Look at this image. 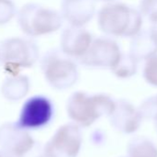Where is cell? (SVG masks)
<instances>
[{"instance_id": "3", "label": "cell", "mask_w": 157, "mask_h": 157, "mask_svg": "<svg viewBox=\"0 0 157 157\" xmlns=\"http://www.w3.org/2000/svg\"><path fill=\"white\" fill-rule=\"evenodd\" d=\"M39 59V48L31 39L7 38L0 41V63L8 75H19L23 69L32 67Z\"/></svg>"}, {"instance_id": "5", "label": "cell", "mask_w": 157, "mask_h": 157, "mask_svg": "<svg viewBox=\"0 0 157 157\" xmlns=\"http://www.w3.org/2000/svg\"><path fill=\"white\" fill-rule=\"evenodd\" d=\"M41 69L47 84L57 90H65L79 78L77 64L62 51H48L41 60Z\"/></svg>"}, {"instance_id": "15", "label": "cell", "mask_w": 157, "mask_h": 157, "mask_svg": "<svg viewBox=\"0 0 157 157\" xmlns=\"http://www.w3.org/2000/svg\"><path fill=\"white\" fill-rule=\"evenodd\" d=\"M127 157H157V146L146 137H135L129 143Z\"/></svg>"}, {"instance_id": "8", "label": "cell", "mask_w": 157, "mask_h": 157, "mask_svg": "<svg viewBox=\"0 0 157 157\" xmlns=\"http://www.w3.org/2000/svg\"><path fill=\"white\" fill-rule=\"evenodd\" d=\"M82 145L81 127L75 123L60 126L43 145L45 157H78Z\"/></svg>"}, {"instance_id": "6", "label": "cell", "mask_w": 157, "mask_h": 157, "mask_svg": "<svg viewBox=\"0 0 157 157\" xmlns=\"http://www.w3.org/2000/svg\"><path fill=\"white\" fill-rule=\"evenodd\" d=\"M0 149L12 157H45L44 146L15 122H5L0 126Z\"/></svg>"}, {"instance_id": "10", "label": "cell", "mask_w": 157, "mask_h": 157, "mask_svg": "<svg viewBox=\"0 0 157 157\" xmlns=\"http://www.w3.org/2000/svg\"><path fill=\"white\" fill-rule=\"evenodd\" d=\"M111 125L124 134L136 132L143 120L139 109H136L130 102L120 99L116 101V108L109 116Z\"/></svg>"}, {"instance_id": "16", "label": "cell", "mask_w": 157, "mask_h": 157, "mask_svg": "<svg viewBox=\"0 0 157 157\" xmlns=\"http://www.w3.org/2000/svg\"><path fill=\"white\" fill-rule=\"evenodd\" d=\"M137 69L138 60L130 52L128 54L122 53L119 61L111 71L118 78H130L137 73Z\"/></svg>"}, {"instance_id": "21", "label": "cell", "mask_w": 157, "mask_h": 157, "mask_svg": "<svg viewBox=\"0 0 157 157\" xmlns=\"http://www.w3.org/2000/svg\"><path fill=\"white\" fill-rule=\"evenodd\" d=\"M0 157H12L8 153H6V151L0 149Z\"/></svg>"}, {"instance_id": "2", "label": "cell", "mask_w": 157, "mask_h": 157, "mask_svg": "<svg viewBox=\"0 0 157 157\" xmlns=\"http://www.w3.org/2000/svg\"><path fill=\"white\" fill-rule=\"evenodd\" d=\"M140 11L123 3H112L104 6L97 17L100 29L114 37H134L143 25Z\"/></svg>"}, {"instance_id": "7", "label": "cell", "mask_w": 157, "mask_h": 157, "mask_svg": "<svg viewBox=\"0 0 157 157\" xmlns=\"http://www.w3.org/2000/svg\"><path fill=\"white\" fill-rule=\"evenodd\" d=\"M55 114L52 100L43 95H35L22 104L16 125L25 131H38L47 127Z\"/></svg>"}, {"instance_id": "20", "label": "cell", "mask_w": 157, "mask_h": 157, "mask_svg": "<svg viewBox=\"0 0 157 157\" xmlns=\"http://www.w3.org/2000/svg\"><path fill=\"white\" fill-rule=\"evenodd\" d=\"M16 14V6L12 0H0V25L8 23Z\"/></svg>"}, {"instance_id": "9", "label": "cell", "mask_w": 157, "mask_h": 157, "mask_svg": "<svg viewBox=\"0 0 157 157\" xmlns=\"http://www.w3.org/2000/svg\"><path fill=\"white\" fill-rule=\"evenodd\" d=\"M122 53L118 43L109 38L94 40L86 53L80 58V63L85 67L112 69L119 61Z\"/></svg>"}, {"instance_id": "19", "label": "cell", "mask_w": 157, "mask_h": 157, "mask_svg": "<svg viewBox=\"0 0 157 157\" xmlns=\"http://www.w3.org/2000/svg\"><path fill=\"white\" fill-rule=\"evenodd\" d=\"M140 12L154 24L157 23V0H141Z\"/></svg>"}, {"instance_id": "13", "label": "cell", "mask_w": 157, "mask_h": 157, "mask_svg": "<svg viewBox=\"0 0 157 157\" xmlns=\"http://www.w3.org/2000/svg\"><path fill=\"white\" fill-rule=\"evenodd\" d=\"M130 53L138 60H147L157 53V37L152 29L140 31L133 37Z\"/></svg>"}, {"instance_id": "4", "label": "cell", "mask_w": 157, "mask_h": 157, "mask_svg": "<svg viewBox=\"0 0 157 157\" xmlns=\"http://www.w3.org/2000/svg\"><path fill=\"white\" fill-rule=\"evenodd\" d=\"M62 16L56 10L35 3L21 6L17 21L21 31L29 37H38L53 33L62 26Z\"/></svg>"}, {"instance_id": "1", "label": "cell", "mask_w": 157, "mask_h": 157, "mask_svg": "<svg viewBox=\"0 0 157 157\" xmlns=\"http://www.w3.org/2000/svg\"><path fill=\"white\" fill-rule=\"evenodd\" d=\"M116 108V101L105 94L90 95L74 92L68 99L66 109L68 118L81 128H88L104 116L109 117Z\"/></svg>"}, {"instance_id": "22", "label": "cell", "mask_w": 157, "mask_h": 157, "mask_svg": "<svg viewBox=\"0 0 157 157\" xmlns=\"http://www.w3.org/2000/svg\"><path fill=\"white\" fill-rule=\"evenodd\" d=\"M151 29L154 31V33L156 35V37H157V23H155V25L153 26V28H152Z\"/></svg>"}, {"instance_id": "18", "label": "cell", "mask_w": 157, "mask_h": 157, "mask_svg": "<svg viewBox=\"0 0 157 157\" xmlns=\"http://www.w3.org/2000/svg\"><path fill=\"white\" fill-rule=\"evenodd\" d=\"M143 77L145 81L151 86L157 87V55H154L146 60L144 69H143Z\"/></svg>"}, {"instance_id": "12", "label": "cell", "mask_w": 157, "mask_h": 157, "mask_svg": "<svg viewBox=\"0 0 157 157\" xmlns=\"http://www.w3.org/2000/svg\"><path fill=\"white\" fill-rule=\"evenodd\" d=\"M92 0H62L61 16L71 26L81 27L88 23L94 15Z\"/></svg>"}, {"instance_id": "17", "label": "cell", "mask_w": 157, "mask_h": 157, "mask_svg": "<svg viewBox=\"0 0 157 157\" xmlns=\"http://www.w3.org/2000/svg\"><path fill=\"white\" fill-rule=\"evenodd\" d=\"M138 109L143 120H150L157 123V95L145 99Z\"/></svg>"}, {"instance_id": "11", "label": "cell", "mask_w": 157, "mask_h": 157, "mask_svg": "<svg viewBox=\"0 0 157 157\" xmlns=\"http://www.w3.org/2000/svg\"><path fill=\"white\" fill-rule=\"evenodd\" d=\"M92 35L81 27L71 26L65 29L60 39L61 51L68 56L82 57L92 44Z\"/></svg>"}, {"instance_id": "14", "label": "cell", "mask_w": 157, "mask_h": 157, "mask_svg": "<svg viewBox=\"0 0 157 157\" xmlns=\"http://www.w3.org/2000/svg\"><path fill=\"white\" fill-rule=\"evenodd\" d=\"M30 90V79L27 75H7L1 86V93L8 101L17 102L27 96Z\"/></svg>"}, {"instance_id": "23", "label": "cell", "mask_w": 157, "mask_h": 157, "mask_svg": "<svg viewBox=\"0 0 157 157\" xmlns=\"http://www.w3.org/2000/svg\"><path fill=\"white\" fill-rule=\"evenodd\" d=\"M100 1H110V0H100Z\"/></svg>"}]
</instances>
